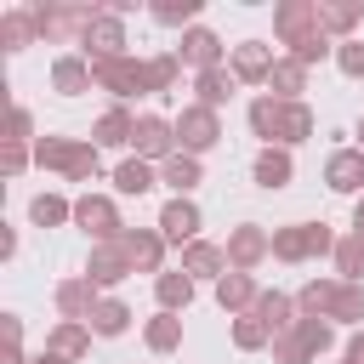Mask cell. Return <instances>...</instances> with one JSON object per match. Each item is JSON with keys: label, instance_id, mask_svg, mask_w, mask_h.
I'll return each instance as SVG.
<instances>
[{"label": "cell", "instance_id": "1f68e13d", "mask_svg": "<svg viewBox=\"0 0 364 364\" xmlns=\"http://www.w3.org/2000/svg\"><path fill=\"white\" fill-rule=\"evenodd\" d=\"M324 318H341V324H358V318H364V284H347V279H336V296H330V307H324Z\"/></svg>", "mask_w": 364, "mask_h": 364}, {"label": "cell", "instance_id": "d6986e66", "mask_svg": "<svg viewBox=\"0 0 364 364\" xmlns=\"http://www.w3.org/2000/svg\"><path fill=\"white\" fill-rule=\"evenodd\" d=\"M176 57H182V63H193L199 74H205V68H222V40H216L210 28H188V34H182V46H176Z\"/></svg>", "mask_w": 364, "mask_h": 364}, {"label": "cell", "instance_id": "9a60e30c", "mask_svg": "<svg viewBox=\"0 0 364 364\" xmlns=\"http://www.w3.org/2000/svg\"><path fill=\"white\" fill-rule=\"evenodd\" d=\"M324 182H330L336 193H358V199H364V154H358V148H336L330 165H324Z\"/></svg>", "mask_w": 364, "mask_h": 364}, {"label": "cell", "instance_id": "b9f144b4", "mask_svg": "<svg viewBox=\"0 0 364 364\" xmlns=\"http://www.w3.org/2000/svg\"><path fill=\"white\" fill-rule=\"evenodd\" d=\"M336 68L358 80L364 74V40H336Z\"/></svg>", "mask_w": 364, "mask_h": 364}, {"label": "cell", "instance_id": "8992f818", "mask_svg": "<svg viewBox=\"0 0 364 364\" xmlns=\"http://www.w3.org/2000/svg\"><path fill=\"white\" fill-rule=\"evenodd\" d=\"M34 11V28L46 34V40H85V28H91V17H97V6H28Z\"/></svg>", "mask_w": 364, "mask_h": 364}, {"label": "cell", "instance_id": "4fadbf2b", "mask_svg": "<svg viewBox=\"0 0 364 364\" xmlns=\"http://www.w3.org/2000/svg\"><path fill=\"white\" fill-rule=\"evenodd\" d=\"M136 159H171V148H176V125L171 119H159V114H136Z\"/></svg>", "mask_w": 364, "mask_h": 364}, {"label": "cell", "instance_id": "4dcf8cb0", "mask_svg": "<svg viewBox=\"0 0 364 364\" xmlns=\"http://www.w3.org/2000/svg\"><path fill=\"white\" fill-rule=\"evenodd\" d=\"M85 324H91V336H125V330H131V307H125V301H114V296H102V301H97V313H91Z\"/></svg>", "mask_w": 364, "mask_h": 364}, {"label": "cell", "instance_id": "4316f807", "mask_svg": "<svg viewBox=\"0 0 364 364\" xmlns=\"http://www.w3.org/2000/svg\"><path fill=\"white\" fill-rule=\"evenodd\" d=\"M34 11L28 6H17V11H0V46L6 51H23V46H34Z\"/></svg>", "mask_w": 364, "mask_h": 364}, {"label": "cell", "instance_id": "7402d4cb", "mask_svg": "<svg viewBox=\"0 0 364 364\" xmlns=\"http://www.w3.org/2000/svg\"><path fill=\"white\" fill-rule=\"evenodd\" d=\"M250 313H256V318H262V324H267L273 336H284V330H296V301H290L284 290H262Z\"/></svg>", "mask_w": 364, "mask_h": 364}, {"label": "cell", "instance_id": "e0dca14e", "mask_svg": "<svg viewBox=\"0 0 364 364\" xmlns=\"http://www.w3.org/2000/svg\"><path fill=\"white\" fill-rule=\"evenodd\" d=\"M125 256H131V267H142V273H154V279H159V262H165V233L125 228Z\"/></svg>", "mask_w": 364, "mask_h": 364}, {"label": "cell", "instance_id": "bcb514c9", "mask_svg": "<svg viewBox=\"0 0 364 364\" xmlns=\"http://www.w3.org/2000/svg\"><path fill=\"white\" fill-rule=\"evenodd\" d=\"M6 364H23V347L17 341H6Z\"/></svg>", "mask_w": 364, "mask_h": 364}, {"label": "cell", "instance_id": "6da1fadb", "mask_svg": "<svg viewBox=\"0 0 364 364\" xmlns=\"http://www.w3.org/2000/svg\"><path fill=\"white\" fill-rule=\"evenodd\" d=\"M273 28H279V40L290 46V57H296L301 68L336 51V46H330V34L318 28V6H307V0H284V6L273 11Z\"/></svg>", "mask_w": 364, "mask_h": 364}, {"label": "cell", "instance_id": "d6a6232c", "mask_svg": "<svg viewBox=\"0 0 364 364\" xmlns=\"http://www.w3.org/2000/svg\"><path fill=\"white\" fill-rule=\"evenodd\" d=\"M154 296H159L165 313H182V307L193 301V279H188V273H159V279H154Z\"/></svg>", "mask_w": 364, "mask_h": 364}, {"label": "cell", "instance_id": "d590c367", "mask_svg": "<svg viewBox=\"0 0 364 364\" xmlns=\"http://www.w3.org/2000/svg\"><path fill=\"white\" fill-rule=\"evenodd\" d=\"M142 336H148L154 353H176V347H182V318H176V313H159V318H148Z\"/></svg>", "mask_w": 364, "mask_h": 364}, {"label": "cell", "instance_id": "f1b7e54d", "mask_svg": "<svg viewBox=\"0 0 364 364\" xmlns=\"http://www.w3.org/2000/svg\"><path fill=\"white\" fill-rule=\"evenodd\" d=\"M193 91H199V108H222V102L239 91V80H233V68H205V74L193 80Z\"/></svg>", "mask_w": 364, "mask_h": 364}, {"label": "cell", "instance_id": "277c9868", "mask_svg": "<svg viewBox=\"0 0 364 364\" xmlns=\"http://www.w3.org/2000/svg\"><path fill=\"white\" fill-rule=\"evenodd\" d=\"M34 159L46 171H63L74 182H91L97 176V142H68V136H40L34 142Z\"/></svg>", "mask_w": 364, "mask_h": 364}, {"label": "cell", "instance_id": "60d3db41", "mask_svg": "<svg viewBox=\"0 0 364 364\" xmlns=\"http://www.w3.org/2000/svg\"><path fill=\"white\" fill-rule=\"evenodd\" d=\"M154 17H159V23H171V28H182V23H193V17H199V0H159V6H154Z\"/></svg>", "mask_w": 364, "mask_h": 364}, {"label": "cell", "instance_id": "52a82bcc", "mask_svg": "<svg viewBox=\"0 0 364 364\" xmlns=\"http://www.w3.org/2000/svg\"><path fill=\"white\" fill-rule=\"evenodd\" d=\"M176 142H182V154H205V148H216L222 142V119H216V108H199V102H188L182 108V119H176Z\"/></svg>", "mask_w": 364, "mask_h": 364}, {"label": "cell", "instance_id": "ee69618b", "mask_svg": "<svg viewBox=\"0 0 364 364\" xmlns=\"http://www.w3.org/2000/svg\"><path fill=\"white\" fill-rule=\"evenodd\" d=\"M28 131H34L28 108H11V119H6V142H28Z\"/></svg>", "mask_w": 364, "mask_h": 364}, {"label": "cell", "instance_id": "5bb4252c", "mask_svg": "<svg viewBox=\"0 0 364 364\" xmlns=\"http://www.w3.org/2000/svg\"><path fill=\"white\" fill-rule=\"evenodd\" d=\"M182 273H188V279H222V273H233V262H228L222 245L193 239V245H182Z\"/></svg>", "mask_w": 364, "mask_h": 364}, {"label": "cell", "instance_id": "74e56055", "mask_svg": "<svg viewBox=\"0 0 364 364\" xmlns=\"http://www.w3.org/2000/svg\"><path fill=\"white\" fill-rule=\"evenodd\" d=\"M28 216H34V228H63V222L74 216V205H68L63 193H40V199L28 205Z\"/></svg>", "mask_w": 364, "mask_h": 364}, {"label": "cell", "instance_id": "ffe728a7", "mask_svg": "<svg viewBox=\"0 0 364 364\" xmlns=\"http://www.w3.org/2000/svg\"><path fill=\"white\" fill-rule=\"evenodd\" d=\"M273 51L262 46V40H245V46H233V80H245V85H256V80H267L273 74Z\"/></svg>", "mask_w": 364, "mask_h": 364}, {"label": "cell", "instance_id": "c3c4849f", "mask_svg": "<svg viewBox=\"0 0 364 364\" xmlns=\"http://www.w3.org/2000/svg\"><path fill=\"white\" fill-rule=\"evenodd\" d=\"M34 364H68V358H57V353H40V358H34Z\"/></svg>", "mask_w": 364, "mask_h": 364}, {"label": "cell", "instance_id": "44dd1931", "mask_svg": "<svg viewBox=\"0 0 364 364\" xmlns=\"http://www.w3.org/2000/svg\"><path fill=\"white\" fill-rule=\"evenodd\" d=\"M256 296H262V290H256L250 273H222V279H216V301H222V313H250Z\"/></svg>", "mask_w": 364, "mask_h": 364}, {"label": "cell", "instance_id": "83f0119b", "mask_svg": "<svg viewBox=\"0 0 364 364\" xmlns=\"http://www.w3.org/2000/svg\"><path fill=\"white\" fill-rule=\"evenodd\" d=\"M267 85H273V97H279V102H301L307 68H301L296 57H279V63H273V74H267Z\"/></svg>", "mask_w": 364, "mask_h": 364}, {"label": "cell", "instance_id": "f6af8a7d", "mask_svg": "<svg viewBox=\"0 0 364 364\" xmlns=\"http://www.w3.org/2000/svg\"><path fill=\"white\" fill-rule=\"evenodd\" d=\"M347 358H353V364H364V330H358V336L347 341Z\"/></svg>", "mask_w": 364, "mask_h": 364}, {"label": "cell", "instance_id": "cb8c5ba5", "mask_svg": "<svg viewBox=\"0 0 364 364\" xmlns=\"http://www.w3.org/2000/svg\"><path fill=\"white\" fill-rule=\"evenodd\" d=\"M46 353H57V358H85V353H91V324L63 318V324L46 336Z\"/></svg>", "mask_w": 364, "mask_h": 364}, {"label": "cell", "instance_id": "7c38bea8", "mask_svg": "<svg viewBox=\"0 0 364 364\" xmlns=\"http://www.w3.org/2000/svg\"><path fill=\"white\" fill-rule=\"evenodd\" d=\"M262 256H273V233H267V228L245 222V228L228 233V262H233V273H250Z\"/></svg>", "mask_w": 364, "mask_h": 364}, {"label": "cell", "instance_id": "603a6c76", "mask_svg": "<svg viewBox=\"0 0 364 364\" xmlns=\"http://www.w3.org/2000/svg\"><path fill=\"white\" fill-rule=\"evenodd\" d=\"M159 182H165V188H176V199H188V193L205 182V171H199V159H193V154H171V159L159 165Z\"/></svg>", "mask_w": 364, "mask_h": 364}, {"label": "cell", "instance_id": "8fae6325", "mask_svg": "<svg viewBox=\"0 0 364 364\" xmlns=\"http://www.w3.org/2000/svg\"><path fill=\"white\" fill-rule=\"evenodd\" d=\"M125 273H136V267H131V256H125V239H108V245H91V256H85V279H91L97 290H108V284H119Z\"/></svg>", "mask_w": 364, "mask_h": 364}, {"label": "cell", "instance_id": "ab89813d", "mask_svg": "<svg viewBox=\"0 0 364 364\" xmlns=\"http://www.w3.org/2000/svg\"><path fill=\"white\" fill-rule=\"evenodd\" d=\"M176 68H182V57H176V51L148 57V91H171V85H176Z\"/></svg>", "mask_w": 364, "mask_h": 364}, {"label": "cell", "instance_id": "7dc6e473", "mask_svg": "<svg viewBox=\"0 0 364 364\" xmlns=\"http://www.w3.org/2000/svg\"><path fill=\"white\" fill-rule=\"evenodd\" d=\"M353 233H364V199L353 205Z\"/></svg>", "mask_w": 364, "mask_h": 364}, {"label": "cell", "instance_id": "8d00e7d4", "mask_svg": "<svg viewBox=\"0 0 364 364\" xmlns=\"http://www.w3.org/2000/svg\"><path fill=\"white\" fill-rule=\"evenodd\" d=\"M154 182H159V176H154L148 159H125V165L114 171V188H119V193H148Z\"/></svg>", "mask_w": 364, "mask_h": 364}, {"label": "cell", "instance_id": "2e32d148", "mask_svg": "<svg viewBox=\"0 0 364 364\" xmlns=\"http://www.w3.org/2000/svg\"><path fill=\"white\" fill-rule=\"evenodd\" d=\"M159 233L176 239V245H193V239H199V205H193V199H171V205L159 210Z\"/></svg>", "mask_w": 364, "mask_h": 364}, {"label": "cell", "instance_id": "30bf717a", "mask_svg": "<svg viewBox=\"0 0 364 364\" xmlns=\"http://www.w3.org/2000/svg\"><path fill=\"white\" fill-rule=\"evenodd\" d=\"M80 51H85V63L125 57V23H119L114 11H97V17H91V28H85V40H80Z\"/></svg>", "mask_w": 364, "mask_h": 364}, {"label": "cell", "instance_id": "7bdbcfd3", "mask_svg": "<svg viewBox=\"0 0 364 364\" xmlns=\"http://www.w3.org/2000/svg\"><path fill=\"white\" fill-rule=\"evenodd\" d=\"M23 165H28V142H6V154H0V171H6V176H23Z\"/></svg>", "mask_w": 364, "mask_h": 364}, {"label": "cell", "instance_id": "836d02e7", "mask_svg": "<svg viewBox=\"0 0 364 364\" xmlns=\"http://www.w3.org/2000/svg\"><path fill=\"white\" fill-rule=\"evenodd\" d=\"M336 273H341L347 284H358V279H364V233L336 239Z\"/></svg>", "mask_w": 364, "mask_h": 364}, {"label": "cell", "instance_id": "484cf974", "mask_svg": "<svg viewBox=\"0 0 364 364\" xmlns=\"http://www.w3.org/2000/svg\"><path fill=\"white\" fill-rule=\"evenodd\" d=\"M131 136H136V119H131L125 108H108V114L91 125V142H97V148H125Z\"/></svg>", "mask_w": 364, "mask_h": 364}, {"label": "cell", "instance_id": "5b68a950", "mask_svg": "<svg viewBox=\"0 0 364 364\" xmlns=\"http://www.w3.org/2000/svg\"><path fill=\"white\" fill-rule=\"evenodd\" d=\"M336 250V233L324 222H290V228H273V256L279 262H307V256H324Z\"/></svg>", "mask_w": 364, "mask_h": 364}, {"label": "cell", "instance_id": "d4e9b609", "mask_svg": "<svg viewBox=\"0 0 364 364\" xmlns=\"http://www.w3.org/2000/svg\"><path fill=\"white\" fill-rule=\"evenodd\" d=\"M51 85H57L63 97H80V91H91L97 80H91V63H85V57H57V63H51Z\"/></svg>", "mask_w": 364, "mask_h": 364}, {"label": "cell", "instance_id": "3957f363", "mask_svg": "<svg viewBox=\"0 0 364 364\" xmlns=\"http://www.w3.org/2000/svg\"><path fill=\"white\" fill-rule=\"evenodd\" d=\"M330 347H336L330 318H296V330L273 336V358H279V364H313V358L330 353Z\"/></svg>", "mask_w": 364, "mask_h": 364}, {"label": "cell", "instance_id": "ac0fdd59", "mask_svg": "<svg viewBox=\"0 0 364 364\" xmlns=\"http://www.w3.org/2000/svg\"><path fill=\"white\" fill-rule=\"evenodd\" d=\"M57 313L74 318V324H85V318L97 313V284H91V279H63V284H57Z\"/></svg>", "mask_w": 364, "mask_h": 364}, {"label": "cell", "instance_id": "ba28073f", "mask_svg": "<svg viewBox=\"0 0 364 364\" xmlns=\"http://www.w3.org/2000/svg\"><path fill=\"white\" fill-rule=\"evenodd\" d=\"M74 222L97 239V245H108V239H125V222H119V210H114V199H102V193H80L74 199Z\"/></svg>", "mask_w": 364, "mask_h": 364}, {"label": "cell", "instance_id": "f546056e", "mask_svg": "<svg viewBox=\"0 0 364 364\" xmlns=\"http://www.w3.org/2000/svg\"><path fill=\"white\" fill-rule=\"evenodd\" d=\"M296 165H290V148H262L256 154V182L262 188H290Z\"/></svg>", "mask_w": 364, "mask_h": 364}, {"label": "cell", "instance_id": "7a4b0ae2", "mask_svg": "<svg viewBox=\"0 0 364 364\" xmlns=\"http://www.w3.org/2000/svg\"><path fill=\"white\" fill-rule=\"evenodd\" d=\"M250 131L267 136V148H273V142H279V148H296V142L313 136V114H307V102L256 97V102H250Z\"/></svg>", "mask_w": 364, "mask_h": 364}, {"label": "cell", "instance_id": "681fc988", "mask_svg": "<svg viewBox=\"0 0 364 364\" xmlns=\"http://www.w3.org/2000/svg\"><path fill=\"white\" fill-rule=\"evenodd\" d=\"M358 154H364V119H358Z\"/></svg>", "mask_w": 364, "mask_h": 364}, {"label": "cell", "instance_id": "e575fe53", "mask_svg": "<svg viewBox=\"0 0 364 364\" xmlns=\"http://www.w3.org/2000/svg\"><path fill=\"white\" fill-rule=\"evenodd\" d=\"M313 6H318V28H324V34H341V40H353V23L364 17L358 6H330V0H313Z\"/></svg>", "mask_w": 364, "mask_h": 364}, {"label": "cell", "instance_id": "f35d334b", "mask_svg": "<svg viewBox=\"0 0 364 364\" xmlns=\"http://www.w3.org/2000/svg\"><path fill=\"white\" fill-rule=\"evenodd\" d=\"M267 341H273V330H267L256 313H239V318H233V347H239V353H256V347H267Z\"/></svg>", "mask_w": 364, "mask_h": 364}, {"label": "cell", "instance_id": "f907efd6", "mask_svg": "<svg viewBox=\"0 0 364 364\" xmlns=\"http://www.w3.org/2000/svg\"><path fill=\"white\" fill-rule=\"evenodd\" d=\"M347 364H353V358H347Z\"/></svg>", "mask_w": 364, "mask_h": 364}, {"label": "cell", "instance_id": "9c48e42d", "mask_svg": "<svg viewBox=\"0 0 364 364\" xmlns=\"http://www.w3.org/2000/svg\"><path fill=\"white\" fill-rule=\"evenodd\" d=\"M91 80H97L102 91H114V97H136V91H148V63H136V57H108V63H91Z\"/></svg>", "mask_w": 364, "mask_h": 364}]
</instances>
